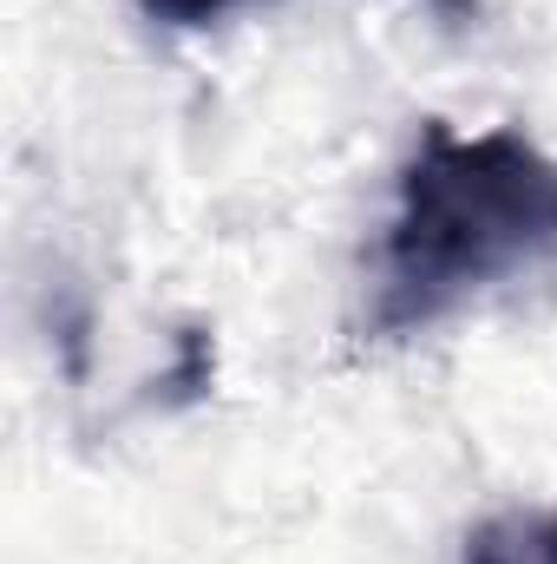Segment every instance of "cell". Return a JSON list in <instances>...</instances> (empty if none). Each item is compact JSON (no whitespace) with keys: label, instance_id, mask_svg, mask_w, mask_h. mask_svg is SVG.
Listing matches in <instances>:
<instances>
[{"label":"cell","instance_id":"1","mask_svg":"<svg viewBox=\"0 0 557 564\" xmlns=\"http://www.w3.org/2000/svg\"><path fill=\"white\" fill-rule=\"evenodd\" d=\"M557 263V158L512 126L426 119L381 243V328H414L492 282Z\"/></svg>","mask_w":557,"mask_h":564},{"label":"cell","instance_id":"2","mask_svg":"<svg viewBox=\"0 0 557 564\" xmlns=\"http://www.w3.org/2000/svg\"><path fill=\"white\" fill-rule=\"evenodd\" d=\"M466 564H557V506H505L466 532Z\"/></svg>","mask_w":557,"mask_h":564},{"label":"cell","instance_id":"3","mask_svg":"<svg viewBox=\"0 0 557 564\" xmlns=\"http://www.w3.org/2000/svg\"><path fill=\"white\" fill-rule=\"evenodd\" d=\"M237 7H250V0H144V13L164 20V26H210V20H223Z\"/></svg>","mask_w":557,"mask_h":564}]
</instances>
